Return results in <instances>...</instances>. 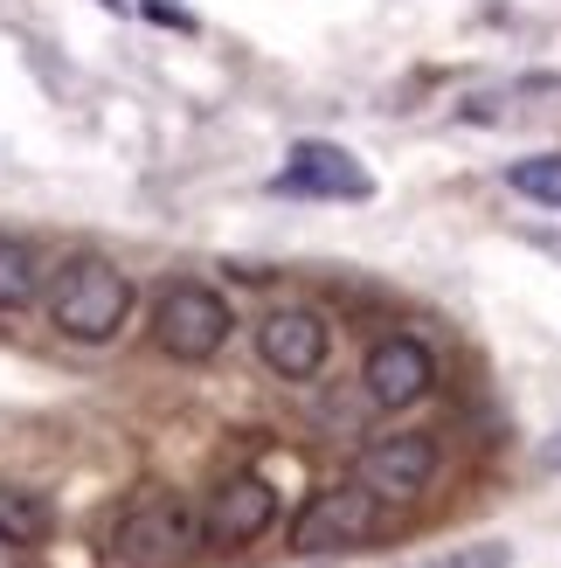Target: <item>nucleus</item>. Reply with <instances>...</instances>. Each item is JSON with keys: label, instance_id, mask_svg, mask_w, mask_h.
Instances as JSON below:
<instances>
[{"label": "nucleus", "instance_id": "f257e3e1", "mask_svg": "<svg viewBox=\"0 0 561 568\" xmlns=\"http://www.w3.org/2000/svg\"><path fill=\"white\" fill-rule=\"evenodd\" d=\"M132 312V284L125 271H111L104 257H63L49 277V320L63 339H83V347H104L111 333L125 326Z\"/></svg>", "mask_w": 561, "mask_h": 568}, {"label": "nucleus", "instance_id": "f03ea898", "mask_svg": "<svg viewBox=\"0 0 561 568\" xmlns=\"http://www.w3.org/2000/svg\"><path fill=\"white\" fill-rule=\"evenodd\" d=\"M230 305H222L208 284H174L160 305H153V333L174 361H215L230 347Z\"/></svg>", "mask_w": 561, "mask_h": 568}, {"label": "nucleus", "instance_id": "7ed1b4c3", "mask_svg": "<svg viewBox=\"0 0 561 568\" xmlns=\"http://www.w3.org/2000/svg\"><path fill=\"white\" fill-rule=\"evenodd\" d=\"M375 527H381L375 486H326L292 520V548H360V541H375Z\"/></svg>", "mask_w": 561, "mask_h": 568}, {"label": "nucleus", "instance_id": "20e7f679", "mask_svg": "<svg viewBox=\"0 0 561 568\" xmlns=\"http://www.w3.org/2000/svg\"><path fill=\"white\" fill-rule=\"evenodd\" d=\"M285 194H326V202H360V194H375L368 166H360L347 146H333V139H298L285 174H277Z\"/></svg>", "mask_w": 561, "mask_h": 568}, {"label": "nucleus", "instance_id": "39448f33", "mask_svg": "<svg viewBox=\"0 0 561 568\" xmlns=\"http://www.w3.org/2000/svg\"><path fill=\"white\" fill-rule=\"evenodd\" d=\"M194 527L174 499H153V506H139V514L119 527V561L125 568H181L187 548H194Z\"/></svg>", "mask_w": 561, "mask_h": 568}, {"label": "nucleus", "instance_id": "423d86ee", "mask_svg": "<svg viewBox=\"0 0 561 568\" xmlns=\"http://www.w3.org/2000/svg\"><path fill=\"white\" fill-rule=\"evenodd\" d=\"M360 382H368V403L375 409H409V403H424V395H430L437 367H430V347H416L409 333H388L381 347L368 354V367H360Z\"/></svg>", "mask_w": 561, "mask_h": 568}, {"label": "nucleus", "instance_id": "0eeeda50", "mask_svg": "<svg viewBox=\"0 0 561 568\" xmlns=\"http://www.w3.org/2000/svg\"><path fill=\"white\" fill-rule=\"evenodd\" d=\"M277 520V493L264 486V478H222V486L208 493V514H202V541L215 548H243V541H257V534Z\"/></svg>", "mask_w": 561, "mask_h": 568}, {"label": "nucleus", "instance_id": "6e6552de", "mask_svg": "<svg viewBox=\"0 0 561 568\" xmlns=\"http://www.w3.org/2000/svg\"><path fill=\"white\" fill-rule=\"evenodd\" d=\"M257 354H264L271 375H285V382L319 375V367H326V320H319V312H298V305L271 312V320L257 326Z\"/></svg>", "mask_w": 561, "mask_h": 568}, {"label": "nucleus", "instance_id": "1a4fd4ad", "mask_svg": "<svg viewBox=\"0 0 561 568\" xmlns=\"http://www.w3.org/2000/svg\"><path fill=\"white\" fill-rule=\"evenodd\" d=\"M437 471V444L430 437H381L360 465V486H375V499H416Z\"/></svg>", "mask_w": 561, "mask_h": 568}, {"label": "nucleus", "instance_id": "9d476101", "mask_svg": "<svg viewBox=\"0 0 561 568\" xmlns=\"http://www.w3.org/2000/svg\"><path fill=\"white\" fill-rule=\"evenodd\" d=\"M28 298H35V250L0 236V312H21Z\"/></svg>", "mask_w": 561, "mask_h": 568}, {"label": "nucleus", "instance_id": "9b49d317", "mask_svg": "<svg viewBox=\"0 0 561 568\" xmlns=\"http://www.w3.org/2000/svg\"><path fill=\"white\" fill-rule=\"evenodd\" d=\"M507 181H513L520 194H534V202L561 209V153H541V160H513V166H507Z\"/></svg>", "mask_w": 561, "mask_h": 568}, {"label": "nucleus", "instance_id": "f8f14e48", "mask_svg": "<svg viewBox=\"0 0 561 568\" xmlns=\"http://www.w3.org/2000/svg\"><path fill=\"white\" fill-rule=\"evenodd\" d=\"M42 527H49V506L35 493H8V486H0V534H8V541H28V534H42Z\"/></svg>", "mask_w": 561, "mask_h": 568}, {"label": "nucleus", "instance_id": "ddd939ff", "mask_svg": "<svg viewBox=\"0 0 561 568\" xmlns=\"http://www.w3.org/2000/svg\"><path fill=\"white\" fill-rule=\"evenodd\" d=\"M430 568H507V548H499V541H486V548H458V555H443V561H430Z\"/></svg>", "mask_w": 561, "mask_h": 568}]
</instances>
